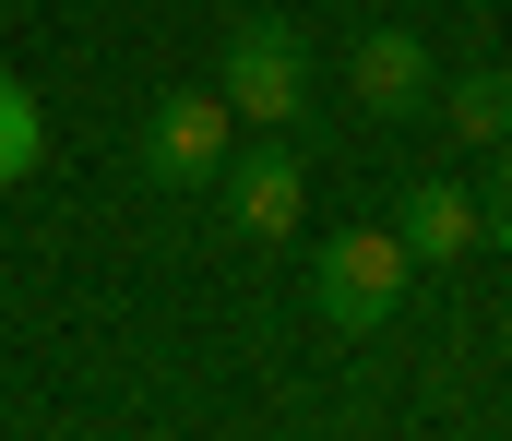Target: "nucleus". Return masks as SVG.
I'll return each instance as SVG.
<instances>
[{
    "label": "nucleus",
    "mask_w": 512,
    "mask_h": 441,
    "mask_svg": "<svg viewBox=\"0 0 512 441\" xmlns=\"http://www.w3.org/2000/svg\"><path fill=\"white\" fill-rule=\"evenodd\" d=\"M393 239H405L417 263H453V251H477V191H453V179H405V203H393Z\"/></svg>",
    "instance_id": "nucleus-5"
},
{
    "label": "nucleus",
    "mask_w": 512,
    "mask_h": 441,
    "mask_svg": "<svg viewBox=\"0 0 512 441\" xmlns=\"http://www.w3.org/2000/svg\"><path fill=\"white\" fill-rule=\"evenodd\" d=\"M36 155H48V120H36V96H24V84H0V191H12Z\"/></svg>",
    "instance_id": "nucleus-8"
},
{
    "label": "nucleus",
    "mask_w": 512,
    "mask_h": 441,
    "mask_svg": "<svg viewBox=\"0 0 512 441\" xmlns=\"http://www.w3.org/2000/svg\"><path fill=\"white\" fill-rule=\"evenodd\" d=\"M429 96H441V72H429L417 36H358V108L405 120V108H429Z\"/></svg>",
    "instance_id": "nucleus-6"
},
{
    "label": "nucleus",
    "mask_w": 512,
    "mask_h": 441,
    "mask_svg": "<svg viewBox=\"0 0 512 441\" xmlns=\"http://www.w3.org/2000/svg\"><path fill=\"white\" fill-rule=\"evenodd\" d=\"M477 239H501V251H512V203H501V191L477 203Z\"/></svg>",
    "instance_id": "nucleus-9"
},
{
    "label": "nucleus",
    "mask_w": 512,
    "mask_h": 441,
    "mask_svg": "<svg viewBox=\"0 0 512 441\" xmlns=\"http://www.w3.org/2000/svg\"><path fill=\"white\" fill-rule=\"evenodd\" d=\"M453 132H465V144H501L512 132V72H465V84H453Z\"/></svg>",
    "instance_id": "nucleus-7"
},
{
    "label": "nucleus",
    "mask_w": 512,
    "mask_h": 441,
    "mask_svg": "<svg viewBox=\"0 0 512 441\" xmlns=\"http://www.w3.org/2000/svg\"><path fill=\"white\" fill-rule=\"evenodd\" d=\"M489 191H501V203H512V144H501V179H489Z\"/></svg>",
    "instance_id": "nucleus-10"
},
{
    "label": "nucleus",
    "mask_w": 512,
    "mask_h": 441,
    "mask_svg": "<svg viewBox=\"0 0 512 441\" xmlns=\"http://www.w3.org/2000/svg\"><path fill=\"white\" fill-rule=\"evenodd\" d=\"M227 120H251V132H286L298 108H310V48L274 24V12H251L239 36H227Z\"/></svg>",
    "instance_id": "nucleus-2"
},
{
    "label": "nucleus",
    "mask_w": 512,
    "mask_h": 441,
    "mask_svg": "<svg viewBox=\"0 0 512 441\" xmlns=\"http://www.w3.org/2000/svg\"><path fill=\"white\" fill-rule=\"evenodd\" d=\"M0 84H12V72H0Z\"/></svg>",
    "instance_id": "nucleus-11"
},
{
    "label": "nucleus",
    "mask_w": 512,
    "mask_h": 441,
    "mask_svg": "<svg viewBox=\"0 0 512 441\" xmlns=\"http://www.w3.org/2000/svg\"><path fill=\"white\" fill-rule=\"evenodd\" d=\"M143 167H155L167 191L227 179V96H155V120H143Z\"/></svg>",
    "instance_id": "nucleus-3"
},
{
    "label": "nucleus",
    "mask_w": 512,
    "mask_h": 441,
    "mask_svg": "<svg viewBox=\"0 0 512 441\" xmlns=\"http://www.w3.org/2000/svg\"><path fill=\"white\" fill-rule=\"evenodd\" d=\"M298 203H310V167H298L286 144L227 155V215H239V239H286V227H298Z\"/></svg>",
    "instance_id": "nucleus-4"
},
{
    "label": "nucleus",
    "mask_w": 512,
    "mask_h": 441,
    "mask_svg": "<svg viewBox=\"0 0 512 441\" xmlns=\"http://www.w3.org/2000/svg\"><path fill=\"white\" fill-rule=\"evenodd\" d=\"M405 275H417V251H405L393 227H346V239H322L310 298H322V322H334V334H382L393 310H405Z\"/></svg>",
    "instance_id": "nucleus-1"
},
{
    "label": "nucleus",
    "mask_w": 512,
    "mask_h": 441,
    "mask_svg": "<svg viewBox=\"0 0 512 441\" xmlns=\"http://www.w3.org/2000/svg\"><path fill=\"white\" fill-rule=\"evenodd\" d=\"M501 144H512V132H501Z\"/></svg>",
    "instance_id": "nucleus-12"
}]
</instances>
